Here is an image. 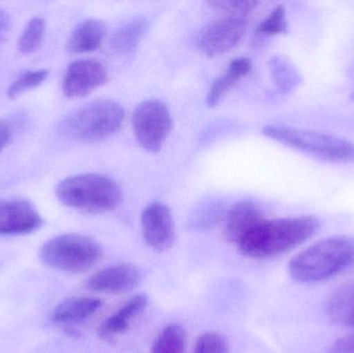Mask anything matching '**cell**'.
<instances>
[{
  "label": "cell",
  "instance_id": "1",
  "mask_svg": "<svg viewBox=\"0 0 354 353\" xmlns=\"http://www.w3.org/2000/svg\"><path fill=\"white\" fill-rule=\"evenodd\" d=\"M320 221L314 216L264 219L237 245L243 256L266 259L284 254L315 236Z\"/></svg>",
  "mask_w": 354,
  "mask_h": 353
},
{
  "label": "cell",
  "instance_id": "2",
  "mask_svg": "<svg viewBox=\"0 0 354 353\" xmlns=\"http://www.w3.org/2000/svg\"><path fill=\"white\" fill-rule=\"evenodd\" d=\"M354 267V238L328 236L295 255L288 263V271L295 281L303 284L319 283L333 279Z\"/></svg>",
  "mask_w": 354,
  "mask_h": 353
},
{
  "label": "cell",
  "instance_id": "3",
  "mask_svg": "<svg viewBox=\"0 0 354 353\" xmlns=\"http://www.w3.org/2000/svg\"><path fill=\"white\" fill-rule=\"evenodd\" d=\"M56 197L62 204L86 213H109L122 200V189L103 174L70 176L56 187Z\"/></svg>",
  "mask_w": 354,
  "mask_h": 353
},
{
  "label": "cell",
  "instance_id": "4",
  "mask_svg": "<svg viewBox=\"0 0 354 353\" xmlns=\"http://www.w3.org/2000/svg\"><path fill=\"white\" fill-rule=\"evenodd\" d=\"M262 134L289 149L337 164L354 163V142L328 133L288 126H266Z\"/></svg>",
  "mask_w": 354,
  "mask_h": 353
},
{
  "label": "cell",
  "instance_id": "5",
  "mask_svg": "<svg viewBox=\"0 0 354 353\" xmlns=\"http://www.w3.org/2000/svg\"><path fill=\"white\" fill-rule=\"evenodd\" d=\"M124 120V110L113 99H99L81 106L59 124L62 134L79 142H99L115 134Z\"/></svg>",
  "mask_w": 354,
  "mask_h": 353
},
{
  "label": "cell",
  "instance_id": "6",
  "mask_svg": "<svg viewBox=\"0 0 354 353\" xmlns=\"http://www.w3.org/2000/svg\"><path fill=\"white\" fill-rule=\"evenodd\" d=\"M44 265L64 273L80 274L95 267L103 258L101 245L78 233H66L47 240L39 249Z\"/></svg>",
  "mask_w": 354,
  "mask_h": 353
},
{
  "label": "cell",
  "instance_id": "7",
  "mask_svg": "<svg viewBox=\"0 0 354 353\" xmlns=\"http://www.w3.org/2000/svg\"><path fill=\"white\" fill-rule=\"evenodd\" d=\"M132 126L139 145L149 153H158L171 132L174 120L165 103L147 99L135 108Z\"/></svg>",
  "mask_w": 354,
  "mask_h": 353
},
{
  "label": "cell",
  "instance_id": "8",
  "mask_svg": "<svg viewBox=\"0 0 354 353\" xmlns=\"http://www.w3.org/2000/svg\"><path fill=\"white\" fill-rule=\"evenodd\" d=\"M247 20L241 16L226 17L206 25L197 37V46L205 55L216 56L232 49L247 31Z\"/></svg>",
  "mask_w": 354,
  "mask_h": 353
},
{
  "label": "cell",
  "instance_id": "9",
  "mask_svg": "<svg viewBox=\"0 0 354 353\" xmlns=\"http://www.w3.org/2000/svg\"><path fill=\"white\" fill-rule=\"evenodd\" d=\"M109 80L103 64L95 59H78L66 68L62 80V93L70 99L91 95Z\"/></svg>",
  "mask_w": 354,
  "mask_h": 353
},
{
  "label": "cell",
  "instance_id": "10",
  "mask_svg": "<svg viewBox=\"0 0 354 353\" xmlns=\"http://www.w3.org/2000/svg\"><path fill=\"white\" fill-rule=\"evenodd\" d=\"M141 227L145 242L153 250L162 252L174 246L176 240L174 216L164 203L155 201L143 209Z\"/></svg>",
  "mask_w": 354,
  "mask_h": 353
},
{
  "label": "cell",
  "instance_id": "11",
  "mask_svg": "<svg viewBox=\"0 0 354 353\" xmlns=\"http://www.w3.org/2000/svg\"><path fill=\"white\" fill-rule=\"evenodd\" d=\"M41 215L29 201L0 199V236H23L39 229Z\"/></svg>",
  "mask_w": 354,
  "mask_h": 353
},
{
  "label": "cell",
  "instance_id": "12",
  "mask_svg": "<svg viewBox=\"0 0 354 353\" xmlns=\"http://www.w3.org/2000/svg\"><path fill=\"white\" fill-rule=\"evenodd\" d=\"M142 280L140 269L132 263H120L106 267L91 276L85 288L99 294H118L138 287Z\"/></svg>",
  "mask_w": 354,
  "mask_h": 353
},
{
  "label": "cell",
  "instance_id": "13",
  "mask_svg": "<svg viewBox=\"0 0 354 353\" xmlns=\"http://www.w3.org/2000/svg\"><path fill=\"white\" fill-rule=\"evenodd\" d=\"M264 219L263 211L254 201H239L229 209L226 215L225 236L227 240L237 246Z\"/></svg>",
  "mask_w": 354,
  "mask_h": 353
},
{
  "label": "cell",
  "instance_id": "14",
  "mask_svg": "<svg viewBox=\"0 0 354 353\" xmlns=\"http://www.w3.org/2000/svg\"><path fill=\"white\" fill-rule=\"evenodd\" d=\"M149 298L145 294H137L131 298L122 308L102 323L97 331L100 337L104 340H110L124 334L134 318L145 310Z\"/></svg>",
  "mask_w": 354,
  "mask_h": 353
},
{
  "label": "cell",
  "instance_id": "15",
  "mask_svg": "<svg viewBox=\"0 0 354 353\" xmlns=\"http://www.w3.org/2000/svg\"><path fill=\"white\" fill-rule=\"evenodd\" d=\"M252 70V61L248 57H237L229 64L228 68L212 83L206 95V105L209 108L216 107L229 91L245 78Z\"/></svg>",
  "mask_w": 354,
  "mask_h": 353
},
{
  "label": "cell",
  "instance_id": "16",
  "mask_svg": "<svg viewBox=\"0 0 354 353\" xmlns=\"http://www.w3.org/2000/svg\"><path fill=\"white\" fill-rule=\"evenodd\" d=\"M106 25L97 19H87L78 25L71 35L66 50L71 54H83L95 51L103 43Z\"/></svg>",
  "mask_w": 354,
  "mask_h": 353
},
{
  "label": "cell",
  "instance_id": "17",
  "mask_svg": "<svg viewBox=\"0 0 354 353\" xmlns=\"http://www.w3.org/2000/svg\"><path fill=\"white\" fill-rule=\"evenodd\" d=\"M103 302L91 296H76L68 298L58 305L52 313L53 323L73 325L93 316L101 308Z\"/></svg>",
  "mask_w": 354,
  "mask_h": 353
},
{
  "label": "cell",
  "instance_id": "18",
  "mask_svg": "<svg viewBox=\"0 0 354 353\" xmlns=\"http://www.w3.org/2000/svg\"><path fill=\"white\" fill-rule=\"evenodd\" d=\"M149 28L145 17H137L118 27L111 37L112 49L120 55L132 53L138 47Z\"/></svg>",
  "mask_w": 354,
  "mask_h": 353
},
{
  "label": "cell",
  "instance_id": "19",
  "mask_svg": "<svg viewBox=\"0 0 354 353\" xmlns=\"http://www.w3.org/2000/svg\"><path fill=\"white\" fill-rule=\"evenodd\" d=\"M326 312L333 323L354 327V284L337 289L326 302Z\"/></svg>",
  "mask_w": 354,
  "mask_h": 353
},
{
  "label": "cell",
  "instance_id": "20",
  "mask_svg": "<svg viewBox=\"0 0 354 353\" xmlns=\"http://www.w3.org/2000/svg\"><path fill=\"white\" fill-rule=\"evenodd\" d=\"M187 335L178 325H169L159 334L151 353H185Z\"/></svg>",
  "mask_w": 354,
  "mask_h": 353
},
{
  "label": "cell",
  "instance_id": "21",
  "mask_svg": "<svg viewBox=\"0 0 354 353\" xmlns=\"http://www.w3.org/2000/svg\"><path fill=\"white\" fill-rule=\"evenodd\" d=\"M46 32V21L41 17H35L27 23L19 37L18 50L22 54L35 52L43 41Z\"/></svg>",
  "mask_w": 354,
  "mask_h": 353
},
{
  "label": "cell",
  "instance_id": "22",
  "mask_svg": "<svg viewBox=\"0 0 354 353\" xmlns=\"http://www.w3.org/2000/svg\"><path fill=\"white\" fill-rule=\"evenodd\" d=\"M270 70L272 81L281 93H287L299 82L297 70L283 58H272L270 61Z\"/></svg>",
  "mask_w": 354,
  "mask_h": 353
},
{
  "label": "cell",
  "instance_id": "23",
  "mask_svg": "<svg viewBox=\"0 0 354 353\" xmlns=\"http://www.w3.org/2000/svg\"><path fill=\"white\" fill-rule=\"evenodd\" d=\"M47 70H27L21 74L16 80L12 81L8 89V97L17 99L30 89L37 88L48 77Z\"/></svg>",
  "mask_w": 354,
  "mask_h": 353
},
{
  "label": "cell",
  "instance_id": "24",
  "mask_svg": "<svg viewBox=\"0 0 354 353\" xmlns=\"http://www.w3.org/2000/svg\"><path fill=\"white\" fill-rule=\"evenodd\" d=\"M287 28H288V23H287L286 12L282 6H278L260 23L257 33L270 37V35L286 32Z\"/></svg>",
  "mask_w": 354,
  "mask_h": 353
},
{
  "label": "cell",
  "instance_id": "25",
  "mask_svg": "<svg viewBox=\"0 0 354 353\" xmlns=\"http://www.w3.org/2000/svg\"><path fill=\"white\" fill-rule=\"evenodd\" d=\"M193 353H228V341L221 334L209 332L198 338Z\"/></svg>",
  "mask_w": 354,
  "mask_h": 353
},
{
  "label": "cell",
  "instance_id": "26",
  "mask_svg": "<svg viewBox=\"0 0 354 353\" xmlns=\"http://www.w3.org/2000/svg\"><path fill=\"white\" fill-rule=\"evenodd\" d=\"M259 4L257 1H212L209 2V6H214L216 10H222V12H228L232 16L239 15L249 14L252 10H255L256 6Z\"/></svg>",
  "mask_w": 354,
  "mask_h": 353
},
{
  "label": "cell",
  "instance_id": "27",
  "mask_svg": "<svg viewBox=\"0 0 354 353\" xmlns=\"http://www.w3.org/2000/svg\"><path fill=\"white\" fill-rule=\"evenodd\" d=\"M223 216H224V209L221 207V204H212L198 213L195 225L199 229H209L223 219Z\"/></svg>",
  "mask_w": 354,
  "mask_h": 353
},
{
  "label": "cell",
  "instance_id": "28",
  "mask_svg": "<svg viewBox=\"0 0 354 353\" xmlns=\"http://www.w3.org/2000/svg\"><path fill=\"white\" fill-rule=\"evenodd\" d=\"M326 353H354V334L342 336L335 340Z\"/></svg>",
  "mask_w": 354,
  "mask_h": 353
},
{
  "label": "cell",
  "instance_id": "29",
  "mask_svg": "<svg viewBox=\"0 0 354 353\" xmlns=\"http://www.w3.org/2000/svg\"><path fill=\"white\" fill-rule=\"evenodd\" d=\"M12 128L4 120H0V153L8 146L12 139Z\"/></svg>",
  "mask_w": 354,
  "mask_h": 353
},
{
  "label": "cell",
  "instance_id": "30",
  "mask_svg": "<svg viewBox=\"0 0 354 353\" xmlns=\"http://www.w3.org/2000/svg\"><path fill=\"white\" fill-rule=\"evenodd\" d=\"M10 29V18L8 12L0 10V43L6 39Z\"/></svg>",
  "mask_w": 354,
  "mask_h": 353
},
{
  "label": "cell",
  "instance_id": "31",
  "mask_svg": "<svg viewBox=\"0 0 354 353\" xmlns=\"http://www.w3.org/2000/svg\"><path fill=\"white\" fill-rule=\"evenodd\" d=\"M351 77H353V83H354V64H353V68H351Z\"/></svg>",
  "mask_w": 354,
  "mask_h": 353
}]
</instances>
